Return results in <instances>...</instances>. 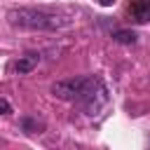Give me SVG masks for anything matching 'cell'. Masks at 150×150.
Here are the masks:
<instances>
[{"mask_svg":"<svg viewBox=\"0 0 150 150\" xmlns=\"http://www.w3.org/2000/svg\"><path fill=\"white\" fill-rule=\"evenodd\" d=\"M7 21L14 28H26V30H56L68 26L70 21L42 9H30V7H19V9H9L7 12Z\"/></svg>","mask_w":150,"mask_h":150,"instance_id":"cell-1","label":"cell"},{"mask_svg":"<svg viewBox=\"0 0 150 150\" xmlns=\"http://www.w3.org/2000/svg\"><path fill=\"white\" fill-rule=\"evenodd\" d=\"M91 82V75H80V77H68V80H59L52 84V94L61 101H80L82 94L87 91Z\"/></svg>","mask_w":150,"mask_h":150,"instance_id":"cell-2","label":"cell"},{"mask_svg":"<svg viewBox=\"0 0 150 150\" xmlns=\"http://www.w3.org/2000/svg\"><path fill=\"white\" fill-rule=\"evenodd\" d=\"M129 14L136 23H150V0H134L129 5Z\"/></svg>","mask_w":150,"mask_h":150,"instance_id":"cell-3","label":"cell"},{"mask_svg":"<svg viewBox=\"0 0 150 150\" xmlns=\"http://www.w3.org/2000/svg\"><path fill=\"white\" fill-rule=\"evenodd\" d=\"M38 63H40V54H38V52H28V54L19 56V61L14 63V70L23 75V73H30Z\"/></svg>","mask_w":150,"mask_h":150,"instance_id":"cell-4","label":"cell"},{"mask_svg":"<svg viewBox=\"0 0 150 150\" xmlns=\"http://www.w3.org/2000/svg\"><path fill=\"white\" fill-rule=\"evenodd\" d=\"M136 33L134 30H112V40L115 42H122V45H134L136 42Z\"/></svg>","mask_w":150,"mask_h":150,"instance_id":"cell-5","label":"cell"},{"mask_svg":"<svg viewBox=\"0 0 150 150\" xmlns=\"http://www.w3.org/2000/svg\"><path fill=\"white\" fill-rule=\"evenodd\" d=\"M9 112H12L9 101H7V98H0V115H9Z\"/></svg>","mask_w":150,"mask_h":150,"instance_id":"cell-6","label":"cell"},{"mask_svg":"<svg viewBox=\"0 0 150 150\" xmlns=\"http://www.w3.org/2000/svg\"><path fill=\"white\" fill-rule=\"evenodd\" d=\"M115 0H98V5H103V7H110Z\"/></svg>","mask_w":150,"mask_h":150,"instance_id":"cell-7","label":"cell"}]
</instances>
